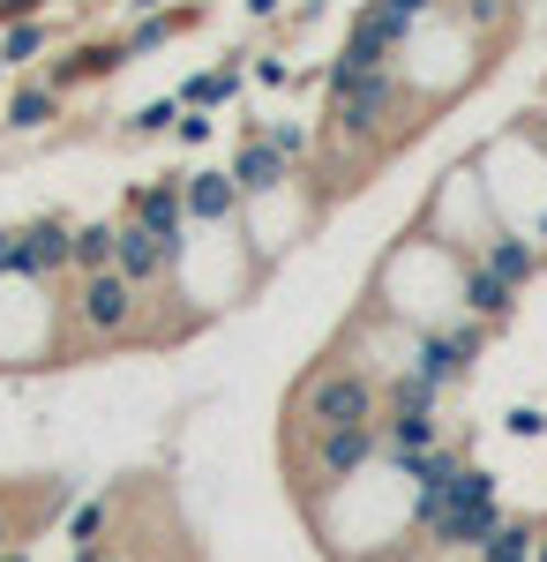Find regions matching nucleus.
Here are the masks:
<instances>
[{
    "mask_svg": "<svg viewBox=\"0 0 547 562\" xmlns=\"http://www.w3.org/2000/svg\"><path fill=\"white\" fill-rule=\"evenodd\" d=\"M480 270H495V278H503V285H525V278H533V270H540V248H533V240H525V233H488V240H480Z\"/></svg>",
    "mask_w": 547,
    "mask_h": 562,
    "instance_id": "9d476101",
    "label": "nucleus"
},
{
    "mask_svg": "<svg viewBox=\"0 0 547 562\" xmlns=\"http://www.w3.org/2000/svg\"><path fill=\"white\" fill-rule=\"evenodd\" d=\"M233 90H241V68H217V76H196L180 98H188V113H211V105H225V98H233Z\"/></svg>",
    "mask_w": 547,
    "mask_h": 562,
    "instance_id": "dca6fc26",
    "label": "nucleus"
},
{
    "mask_svg": "<svg viewBox=\"0 0 547 562\" xmlns=\"http://www.w3.org/2000/svg\"><path fill=\"white\" fill-rule=\"evenodd\" d=\"M31 8H38V0H0V23H23Z\"/></svg>",
    "mask_w": 547,
    "mask_h": 562,
    "instance_id": "aec40b11",
    "label": "nucleus"
},
{
    "mask_svg": "<svg viewBox=\"0 0 547 562\" xmlns=\"http://www.w3.org/2000/svg\"><path fill=\"white\" fill-rule=\"evenodd\" d=\"M8 548H15V525H8V510H0V555H8Z\"/></svg>",
    "mask_w": 547,
    "mask_h": 562,
    "instance_id": "4be33fe9",
    "label": "nucleus"
},
{
    "mask_svg": "<svg viewBox=\"0 0 547 562\" xmlns=\"http://www.w3.org/2000/svg\"><path fill=\"white\" fill-rule=\"evenodd\" d=\"M180 23H188V15H150V23H135V31H127L121 53H158V45H166L172 31H180Z\"/></svg>",
    "mask_w": 547,
    "mask_h": 562,
    "instance_id": "f3484780",
    "label": "nucleus"
},
{
    "mask_svg": "<svg viewBox=\"0 0 547 562\" xmlns=\"http://www.w3.org/2000/svg\"><path fill=\"white\" fill-rule=\"evenodd\" d=\"M510 307H517V285H503V278L480 270V262H465V315H472V323H503Z\"/></svg>",
    "mask_w": 547,
    "mask_h": 562,
    "instance_id": "9b49d317",
    "label": "nucleus"
},
{
    "mask_svg": "<svg viewBox=\"0 0 547 562\" xmlns=\"http://www.w3.org/2000/svg\"><path fill=\"white\" fill-rule=\"evenodd\" d=\"M472 562H533V525L503 518L488 540H480V555H472Z\"/></svg>",
    "mask_w": 547,
    "mask_h": 562,
    "instance_id": "4468645a",
    "label": "nucleus"
},
{
    "mask_svg": "<svg viewBox=\"0 0 547 562\" xmlns=\"http://www.w3.org/2000/svg\"><path fill=\"white\" fill-rule=\"evenodd\" d=\"M503 525V503H495V480L480 473V465H465L458 487L443 495V510L421 525L427 548H458V555H480V540Z\"/></svg>",
    "mask_w": 547,
    "mask_h": 562,
    "instance_id": "f03ea898",
    "label": "nucleus"
},
{
    "mask_svg": "<svg viewBox=\"0 0 547 562\" xmlns=\"http://www.w3.org/2000/svg\"><path fill=\"white\" fill-rule=\"evenodd\" d=\"M360 420H382V383L368 368H315L308 383L293 390V428H360Z\"/></svg>",
    "mask_w": 547,
    "mask_h": 562,
    "instance_id": "f257e3e1",
    "label": "nucleus"
},
{
    "mask_svg": "<svg viewBox=\"0 0 547 562\" xmlns=\"http://www.w3.org/2000/svg\"><path fill=\"white\" fill-rule=\"evenodd\" d=\"M233 180H241V203H255V195H278V188H293V158H286L270 135H248V143L233 150Z\"/></svg>",
    "mask_w": 547,
    "mask_h": 562,
    "instance_id": "0eeeda50",
    "label": "nucleus"
},
{
    "mask_svg": "<svg viewBox=\"0 0 547 562\" xmlns=\"http://www.w3.org/2000/svg\"><path fill=\"white\" fill-rule=\"evenodd\" d=\"M0 562H31V555H23V548H8V555H0Z\"/></svg>",
    "mask_w": 547,
    "mask_h": 562,
    "instance_id": "b1692460",
    "label": "nucleus"
},
{
    "mask_svg": "<svg viewBox=\"0 0 547 562\" xmlns=\"http://www.w3.org/2000/svg\"><path fill=\"white\" fill-rule=\"evenodd\" d=\"M121 8H158V0H121Z\"/></svg>",
    "mask_w": 547,
    "mask_h": 562,
    "instance_id": "393cba45",
    "label": "nucleus"
},
{
    "mask_svg": "<svg viewBox=\"0 0 547 562\" xmlns=\"http://www.w3.org/2000/svg\"><path fill=\"white\" fill-rule=\"evenodd\" d=\"M368 458H382V428H376V420H360V428H315V435H308V473L323 480V487L360 480Z\"/></svg>",
    "mask_w": 547,
    "mask_h": 562,
    "instance_id": "20e7f679",
    "label": "nucleus"
},
{
    "mask_svg": "<svg viewBox=\"0 0 547 562\" xmlns=\"http://www.w3.org/2000/svg\"><path fill=\"white\" fill-rule=\"evenodd\" d=\"M113 262H121V225H105V217H98V225H76V270H113Z\"/></svg>",
    "mask_w": 547,
    "mask_h": 562,
    "instance_id": "ddd939ff",
    "label": "nucleus"
},
{
    "mask_svg": "<svg viewBox=\"0 0 547 562\" xmlns=\"http://www.w3.org/2000/svg\"><path fill=\"white\" fill-rule=\"evenodd\" d=\"M121 270L127 285H158V278H172V240H158L150 225H135V217H121Z\"/></svg>",
    "mask_w": 547,
    "mask_h": 562,
    "instance_id": "6e6552de",
    "label": "nucleus"
},
{
    "mask_svg": "<svg viewBox=\"0 0 547 562\" xmlns=\"http://www.w3.org/2000/svg\"><path fill=\"white\" fill-rule=\"evenodd\" d=\"M263 135H270V143H278L286 158H308V150H315V135L300 128V121H270V128H263Z\"/></svg>",
    "mask_w": 547,
    "mask_h": 562,
    "instance_id": "a211bd4d",
    "label": "nucleus"
},
{
    "mask_svg": "<svg viewBox=\"0 0 547 562\" xmlns=\"http://www.w3.org/2000/svg\"><path fill=\"white\" fill-rule=\"evenodd\" d=\"M188 217L196 225H233L241 217V180L233 173H188Z\"/></svg>",
    "mask_w": 547,
    "mask_h": 562,
    "instance_id": "1a4fd4ad",
    "label": "nucleus"
},
{
    "mask_svg": "<svg viewBox=\"0 0 547 562\" xmlns=\"http://www.w3.org/2000/svg\"><path fill=\"white\" fill-rule=\"evenodd\" d=\"M53 113H60V90H53V83H31V90L8 98V128H23V135L53 128Z\"/></svg>",
    "mask_w": 547,
    "mask_h": 562,
    "instance_id": "f8f14e48",
    "label": "nucleus"
},
{
    "mask_svg": "<svg viewBox=\"0 0 547 562\" xmlns=\"http://www.w3.org/2000/svg\"><path fill=\"white\" fill-rule=\"evenodd\" d=\"M45 45H53V31L23 15V23H8V31H0V60H8V68H31V60H38Z\"/></svg>",
    "mask_w": 547,
    "mask_h": 562,
    "instance_id": "2eb2a0df",
    "label": "nucleus"
},
{
    "mask_svg": "<svg viewBox=\"0 0 547 562\" xmlns=\"http://www.w3.org/2000/svg\"><path fill=\"white\" fill-rule=\"evenodd\" d=\"M60 270H76V225L68 217H31L8 233L0 278H60Z\"/></svg>",
    "mask_w": 547,
    "mask_h": 562,
    "instance_id": "7ed1b4c3",
    "label": "nucleus"
},
{
    "mask_svg": "<svg viewBox=\"0 0 547 562\" xmlns=\"http://www.w3.org/2000/svg\"><path fill=\"white\" fill-rule=\"evenodd\" d=\"M135 293H143V285H127L121 270H90L83 293H76V323H83V338H121L127 323H135Z\"/></svg>",
    "mask_w": 547,
    "mask_h": 562,
    "instance_id": "39448f33",
    "label": "nucleus"
},
{
    "mask_svg": "<svg viewBox=\"0 0 547 562\" xmlns=\"http://www.w3.org/2000/svg\"><path fill=\"white\" fill-rule=\"evenodd\" d=\"M127 217L135 225H150L158 240H172V262H180V248H188V180H150V188H135V203H127Z\"/></svg>",
    "mask_w": 547,
    "mask_h": 562,
    "instance_id": "423d86ee",
    "label": "nucleus"
},
{
    "mask_svg": "<svg viewBox=\"0 0 547 562\" xmlns=\"http://www.w3.org/2000/svg\"><path fill=\"white\" fill-rule=\"evenodd\" d=\"M76 562H127V555H113V548H83Z\"/></svg>",
    "mask_w": 547,
    "mask_h": 562,
    "instance_id": "412c9836",
    "label": "nucleus"
},
{
    "mask_svg": "<svg viewBox=\"0 0 547 562\" xmlns=\"http://www.w3.org/2000/svg\"><path fill=\"white\" fill-rule=\"evenodd\" d=\"M248 8H255V15H278V8H286V0H248Z\"/></svg>",
    "mask_w": 547,
    "mask_h": 562,
    "instance_id": "5701e85b",
    "label": "nucleus"
},
{
    "mask_svg": "<svg viewBox=\"0 0 547 562\" xmlns=\"http://www.w3.org/2000/svg\"><path fill=\"white\" fill-rule=\"evenodd\" d=\"M98 532H105V510H98V503L76 510V548H98Z\"/></svg>",
    "mask_w": 547,
    "mask_h": 562,
    "instance_id": "6ab92c4d",
    "label": "nucleus"
}]
</instances>
